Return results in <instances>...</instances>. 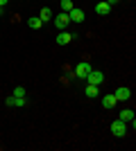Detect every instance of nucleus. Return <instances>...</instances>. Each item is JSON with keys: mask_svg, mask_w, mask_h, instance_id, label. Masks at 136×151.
<instances>
[{"mask_svg": "<svg viewBox=\"0 0 136 151\" xmlns=\"http://www.w3.org/2000/svg\"><path fill=\"white\" fill-rule=\"evenodd\" d=\"M71 41H73V34H71V32H64V29L59 32V36H57V43L59 45H68Z\"/></svg>", "mask_w": 136, "mask_h": 151, "instance_id": "nucleus-8", "label": "nucleus"}, {"mask_svg": "<svg viewBox=\"0 0 136 151\" xmlns=\"http://www.w3.org/2000/svg\"><path fill=\"white\" fill-rule=\"evenodd\" d=\"M7 2H9V0H0V7H5V5H7Z\"/></svg>", "mask_w": 136, "mask_h": 151, "instance_id": "nucleus-18", "label": "nucleus"}, {"mask_svg": "<svg viewBox=\"0 0 136 151\" xmlns=\"http://www.w3.org/2000/svg\"><path fill=\"white\" fill-rule=\"evenodd\" d=\"M39 18L43 20V23H45V20H50V18H52V9H50V7H43V9H41V16H39Z\"/></svg>", "mask_w": 136, "mask_h": 151, "instance_id": "nucleus-14", "label": "nucleus"}, {"mask_svg": "<svg viewBox=\"0 0 136 151\" xmlns=\"http://www.w3.org/2000/svg\"><path fill=\"white\" fill-rule=\"evenodd\" d=\"M125 131H127V122H123L120 117H118V120L113 122V124H111V133H113L116 138H123V135H125Z\"/></svg>", "mask_w": 136, "mask_h": 151, "instance_id": "nucleus-2", "label": "nucleus"}, {"mask_svg": "<svg viewBox=\"0 0 136 151\" xmlns=\"http://www.w3.org/2000/svg\"><path fill=\"white\" fill-rule=\"evenodd\" d=\"M86 81H89V83H95V86H100V83L104 81V72H100V70H91L89 75H86Z\"/></svg>", "mask_w": 136, "mask_h": 151, "instance_id": "nucleus-4", "label": "nucleus"}, {"mask_svg": "<svg viewBox=\"0 0 136 151\" xmlns=\"http://www.w3.org/2000/svg\"><path fill=\"white\" fill-rule=\"evenodd\" d=\"M0 16H2V7H0Z\"/></svg>", "mask_w": 136, "mask_h": 151, "instance_id": "nucleus-19", "label": "nucleus"}, {"mask_svg": "<svg viewBox=\"0 0 136 151\" xmlns=\"http://www.w3.org/2000/svg\"><path fill=\"white\" fill-rule=\"evenodd\" d=\"M116 104H118V99L113 97V95H104V97H102V106L104 108H113Z\"/></svg>", "mask_w": 136, "mask_h": 151, "instance_id": "nucleus-10", "label": "nucleus"}, {"mask_svg": "<svg viewBox=\"0 0 136 151\" xmlns=\"http://www.w3.org/2000/svg\"><path fill=\"white\" fill-rule=\"evenodd\" d=\"M109 12H111L109 2H97V5H95V14H97V16H107Z\"/></svg>", "mask_w": 136, "mask_h": 151, "instance_id": "nucleus-9", "label": "nucleus"}, {"mask_svg": "<svg viewBox=\"0 0 136 151\" xmlns=\"http://www.w3.org/2000/svg\"><path fill=\"white\" fill-rule=\"evenodd\" d=\"M12 95H14V97H25V88H23V86H16Z\"/></svg>", "mask_w": 136, "mask_h": 151, "instance_id": "nucleus-16", "label": "nucleus"}, {"mask_svg": "<svg viewBox=\"0 0 136 151\" xmlns=\"http://www.w3.org/2000/svg\"><path fill=\"white\" fill-rule=\"evenodd\" d=\"M113 97H116L118 101H127V99L132 97V90L127 88V86H120V88H118L116 93H113Z\"/></svg>", "mask_w": 136, "mask_h": 151, "instance_id": "nucleus-6", "label": "nucleus"}, {"mask_svg": "<svg viewBox=\"0 0 136 151\" xmlns=\"http://www.w3.org/2000/svg\"><path fill=\"white\" fill-rule=\"evenodd\" d=\"M120 120L123 122H134V111H132V108H123V111H120Z\"/></svg>", "mask_w": 136, "mask_h": 151, "instance_id": "nucleus-11", "label": "nucleus"}, {"mask_svg": "<svg viewBox=\"0 0 136 151\" xmlns=\"http://www.w3.org/2000/svg\"><path fill=\"white\" fill-rule=\"evenodd\" d=\"M27 25L32 27V29H39V27L43 25V20H41L39 16H34V18H30V20H27Z\"/></svg>", "mask_w": 136, "mask_h": 151, "instance_id": "nucleus-13", "label": "nucleus"}, {"mask_svg": "<svg viewBox=\"0 0 136 151\" xmlns=\"http://www.w3.org/2000/svg\"><path fill=\"white\" fill-rule=\"evenodd\" d=\"M84 95L93 99V97H97V95H100V90H97V86H95V83H89V86L84 88Z\"/></svg>", "mask_w": 136, "mask_h": 151, "instance_id": "nucleus-12", "label": "nucleus"}, {"mask_svg": "<svg viewBox=\"0 0 136 151\" xmlns=\"http://www.w3.org/2000/svg\"><path fill=\"white\" fill-rule=\"evenodd\" d=\"M104 2H109V7H113V5L118 2V0H104Z\"/></svg>", "mask_w": 136, "mask_h": 151, "instance_id": "nucleus-17", "label": "nucleus"}, {"mask_svg": "<svg viewBox=\"0 0 136 151\" xmlns=\"http://www.w3.org/2000/svg\"><path fill=\"white\" fill-rule=\"evenodd\" d=\"M5 104H7V106H16V108H25L27 99H25V97H14V95H12V97H7V99H5Z\"/></svg>", "mask_w": 136, "mask_h": 151, "instance_id": "nucleus-5", "label": "nucleus"}, {"mask_svg": "<svg viewBox=\"0 0 136 151\" xmlns=\"http://www.w3.org/2000/svg\"><path fill=\"white\" fill-rule=\"evenodd\" d=\"M71 23V18H68V14H59L57 18H55V27L57 29H66V25Z\"/></svg>", "mask_w": 136, "mask_h": 151, "instance_id": "nucleus-7", "label": "nucleus"}, {"mask_svg": "<svg viewBox=\"0 0 136 151\" xmlns=\"http://www.w3.org/2000/svg\"><path fill=\"white\" fill-rule=\"evenodd\" d=\"M68 18H71L73 23H84V20H86V14H84V9H77V7H73L71 12H68Z\"/></svg>", "mask_w": 136, "mask_h": 151, "instance_id": "nucleus-3", "label": "nucleus"}, {"mask_svg": "<svg viewBox=\"0 0 136 151\" xmlns=\"http://www.w3.org/2000/svg\"><path fill=\"white\" fill-rule=\"evenodd\" d=\"M61 9H64V14H68L73 9V0H61Z\"/></svg>", "mask_w": 136, "mask_h": 151, "instance_id": "nucleus-15", "label": "nucleus"}, {"mask_svg": "<svg viewBox=\"0 0 136 151\" xmlns=\"http://www.w3.org/2000/svg\"><path fill=\"white\" fill-rule=\"evenodd\" d=\"M91 63L89 61H82V63H77L75 65V70H73V77H77V79H86V75L91 72Z\"/></svg>", "mask_w": 136, "mask_h": 151, "instance_id": "nucleus-1", "label": "nucleus"}]
</instances>
